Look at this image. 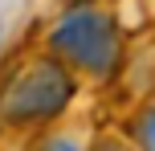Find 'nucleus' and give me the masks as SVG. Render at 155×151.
<instances>
[{
    "instance_id": "obj_3",
    "label": "nucleus",
    "mask_w": 155,
    "mask_h": 151,
    "mask_svg": "<svg viewBox=\"0 0 155 151\" xmlns=\"http://www.w3.org/2000/svg\"><path fill=\"white\" fill-rule=\"evenodd\" d=\"M94 139L98 131L90 127V119H61L37 135L33 151H94Z\"/></svg>"
},
{
    "instance_id": "obj_2",
    "label": "nucleus",
    "mask_w": 155,
    "mask_h": 151,
    "mask_svg": "<svg viewBox=\"0 0 155 151\" xmlns=\"http://www.w3.org/2000/svg\"><path fill=\"white\" fill-rule=\"evenodd\" d=\"M78 98V82L45 49L25 53L0 78V127L8 131H45L65 119Z\"/></svg>"
},
{
    "instance_id": "obj_4",
    "label": "nucleus",
    "mask_w": 155,
    "mask_h": 151,
    "mask_svg": "<svg viewBox=\"0 0 155 151\" xmlns=\"http://www.w3.org/2000/svg\"><path fill=\"white\" fill-rule=\"evenodd\" d=\"M127 139L139 151H155V102H143L127 123Z\"/></svg>"
},
{
    "instance_id": "obj_6",
    "label": "nucleus",
    "mask_w": 155,
    "mask_h": 151,
    "mask_svg": "<svg viewBox=\"0 0 155 151\" xmlns=\"http://www.w3.org/2000/svg\"><path fill=\"white\" fill-rule=\"evenodd\" d=\"M70 4H78V0H70Z\"/></svg>"
},
{
    "instance_id": "obj_5",
    "label": "nucleus",
    "mask_w": 155,
    "mask_h": 151,
    "mask_svg": "<svg viewBox=\"0 0 155 151\" xmlns=\"http://www.w3.org/2000/svg\"><path fill=\"white\" fill-rule=\"evenodd\" d=\"M94 151H139L127 139V131L118 135V131H98V139H94Z\"/></svg>"
},
{
    "instance_id": "obj_1",
    "label": "nucleus",
    "mask_w": 155,
    "mask_h": 151,
    "mask_svg": "<svg viewBox=\"0 0 155 151\" xmlns=\"http://www.w3.org/2000/svg\"><path fill=\"white\" fill-rule=\"evenodd\" d=\"M41 49L78 86H106L123 70V25L98 0L65 4L41 33Z\"/></svg>"
}]
</instances>
